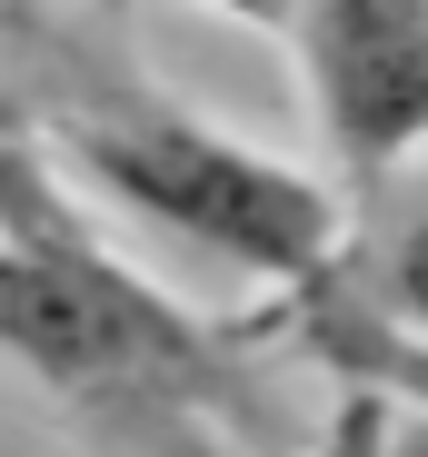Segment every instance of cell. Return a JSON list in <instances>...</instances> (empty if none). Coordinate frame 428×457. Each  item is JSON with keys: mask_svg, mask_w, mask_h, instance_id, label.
<instances>
[{"mask_svg": "<svg viewBox=\"0 0 428 457\" xmlns=\"http://www.w3.org/2000/svg\"><path fill=\"white\" fill-rule=\"evenodd\" d=\"M0 358L100 457H239V338L150 288L0 129Z\"/></svg>", "mask_w": 428, "mask_h": 457, "instance_id": "1", "label": "cell"}, {"mask_svg": "<svg viewBox=\"0 0 428 457\" xmlns=\"http://www.w3.org/2000/svg\"><path fill=\"white\" fill-rule=\"evenodd\" d=\"M60 149L120 209H139L150 228H170V239L230 259V269H249L269 288H299L348 249V199L329 179L269 160V149L209 129V120H189V110H170L150 90H130L110 110H70Z\"/></svg>", "mask_w": 428, "mask_h": 457, "instance_id": "2", "label": "cell"}, {"mask_svg": "<svg viewBox=\"0 0 428 457\" xmlns=\"http://www.w3.org/2000/svg\"><path fill=\"white\" fill-rule=\"evenodd\" d=\"M279 40L309 80L339 199H369L428 149V0H290Z\"/></svg>", "mask_w": 428, "mask_h": 457, "instance_id": "3", "label": "cell"}, {"mask_svg": "<svg viewBox=\"0 0 428 457\" xmlns=\"http://www.w3.org/2000/svg\"><path fill=\"white\" fill-rule=\"evenodd\" d=\"M279 328H290L299 358H319L339 388H369V398L428 418V328L379 319L369 298L339 278V259H329L319 278H299V288H279Z\"/></svg>", "mask_w": 428, "mask_h": 457, "instance_id": "4", "label": "cell"}, {"mask_svg": "<svg viewBox=\"0 0 428 457\" xmlns=\"http://www.w3.org/2000/svg\"><path fill=\"white\" fill-rule=\"evenodd\" d=\"M339 278L369 298L379 319L399 328H428V149L369 189V239L339 249Z\"/></svg>", "mask_w": 428, "mask_h": 457, "instance_id": "5", "label": "cell"}, {"mask_svg": "<svg viewBox=\"0 0 428 457\" xmlns=\"http://www.w3.org/2000/svg\"><path fill=\"white\" fill-rule=\"evenodd\" d=\"M389 447H399V408H389V398H369V388H339L319 457H389Z\"/></svg>", "mask_w": 428, "mask_h": 457, "instance_id": "6", "label": "cell"}, {"mask_svg": "<svg viewBox=\"0 0 428 457\" xmlns=\"http://www.w3.org/2000/svg\"><path fill=\"white\" fill-rule=\"evenodd\" d=\"M220 21H239V30H269L279 40V21H290V0H209Z\"/></svg>", "mask_w": 428, "mask_h": 457, "instance_id": "7", "label": "cell"}]
</instances>
